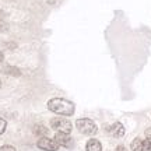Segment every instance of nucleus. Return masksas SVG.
<instances>
[{"instance_id":"nucleus-1","label":"nucleus","mask_w":151,"mask_h":151,"mask_svg":"<svg viewBox=\"0 0 151 151\" xmlns=\"http://www.w3.org/2000/svg\"><path fill=\"white\" fill-rule=\"evenodd\" d=\"M48 109L53 113H58L60 116H71L74 113V104L65 99V98H52L48 102Z\"/></svg>"},{"instance_id":"nucleus-2","label":"nucleus","mask_w":151,"mask_h":151,"mask_svg":"<svg viewBox=\"0 0 151 151\" xmlns=\"http://www.w3.org/2000/svg\"><path fill=\"white\" fill-rule=\"evenodd\" d=\"M76 126H77V129L80 130L83 134H87V136H94L98 130L97 124L94 123L91 119H87V118L78 119L76 122Z\"/></svg>"},{"instance_id":"nucleus-3","label":"nucleus","mask_w":151,"mask_h":151,"mask_svg":"<svg viewBox=\"0 0 151 151\" xmlns=\"http://www.w3.org/2000/svg\"><path fill=\"white\" fill-rule=\"evenodd\" d=\"M50 127L56 132V133H67V134H70L71 132V123L65 119V116H62V118H53L50 120Z\"/></svg>"},{"instance_id":"nucleus-4","label":"nucleus","mask_w":151,"mask_h":151,"mask_svg":"<svg viewBox=\"0 0 151 151\" xmlns=\"http://www.w3.org/2000/svg\"><path fill=\"white\" fill-rule=\"evenodd\" d=\"M38 148L41 150H45V151H56L59 148V144L55 141V139H49V137H39V140L37 143Z\"/></svg>"},{"instance_id":"nucleus-5","label":"nucleus","mask_w":151,"mask_h":151,"mask_svg":"<svg viewBox=\"0 0 151 151\" xmlns=\"http://www.w3.org/2000/svg\"><path fill=\"white\" fill-rule=\"evenodd\" d=\"M55 141L59 144V147H65V148H71L74 146V140L67 133H56Z\"/></svg>"},{"instance_id":"nucleus-6","label":"nucleus","mask_w":151,"mask_h":151,"mask_svg":"<svg viewBox=\"0 0 151 151\" xmlns=\"http://www.w3.org/2000/svg\"><path fill=\"white\" fill-rule=\"evenodd\" d=\"M108 130H109V133H111L113 137H123V136H124V127H123V124L119 123V122L113 123Z\"/></svg>"},{"instance_id":"nucleus-7","label":"nucleus","mask_w":151,"mask_h":151,"mask_svg":"<svg viewBox=\"0 0 151 151\" xmlns=\"http://www.w3.org/2000/svg\"><path fill=\"white\" fill-rule=\"evenodd\" d=\"M86 150L87 151H102V146H101V143L97 139H91V140L87 141Z\"/></svg>"},{"instance_id":"nucleus-8","label":"nucleus","mask_w":151,"mask_h":151,"mask_svg":"<svg viewBox=\"0 0 151 151\" xmlns=\"http://www.w3.org/2000/svg\"><path fill=\"white\" fill-rule=\"evenodd\" d=\"M34 134L39 136V137H45L48 134V129L45 126H42V124H35L34 126Z\"/></svg>"},{"instance_id":"nucleus-9","label":"nucleus","mask_w":151,"mask_h":151,"mask_svg":"<svg viewBox=\"0 0 151 151\" xmlns=\"http://www.w3.org/2000/svg\"><path fill=\"white\" fill-rule=\"evenodd\" d=\"M6 74H10V76H14V77H18V76H21V71L20 69H17L14 66H6L4 70H3Z\"/></svg>"},{"instance_id":"nucleus-10","label":"nucleus","mask_w":151,"mask_h":151,"mask_svg":"<svg viewBox=\"0 0 151 151\" xmlns=\"http://www.w3.org/2000/svg\"><path fill=\"white\" fill-rule=\"evenodd\" d=\"M141 146H143V141L140 139H134L132 143V150L133 151H141Z\"/></svg>"},{"instance_id":"nucleus-11","label":"nucleus","mask_w":151,"mask_h":151,"mask_svg":"<svg viewBox=\"0 0 151 151\" xmlns=\"http://www.w3.org/2000/svg\"><path fill=\"white\" fill-rule=\"evenodd\" d=\"M141 151H151V139H150V137H147L146 140L143 141Z\"/></svg>"},{"instance_id":"nucleus-12","label":"nucleus","mask_w":151,"mask_h":151,"mask_svg":"<svg viewBox=\"0 0 151 151\" xmlns=\"http://www.w3.org/2000/svg\"><path fill=\"white\" fill-rule=\"evenodd\" d=\"M6 127H7V123H6V120L3 118H0V134H3L4 133Z\"/></svg>"},{"instance_id":"nucleus-13","label":"nucleus","mask_w":151,"mask_h":151,"mask_svg":"<svg viewBox=\"0 0 151 151\" xmlns=\"http://www.w3.org/2000/svg\"><path fill=\"white\" fill-rule=\"evenodd\" d=\"M7 29H9V24L0 20V32H4V31H7Z\"/></svg>"},{"instance_id":"nucleus-14","label":"nucleus","mask_w":151,"mask_h":151,"mask_svg":"<svg viewBox=\"0 0 151 151\" xmlns=\"http://www.w3.org/2000/svg\"><path fill=\"white\" fill-rule=\"evenodd\" d=\"M0 151H16V148L13 146H3L0 147Z\"/></svg>"},{"instance_id":"nucleus-15","label":"nucleus","mask_w":151,"mask_h":151,"mask_svg":"<svg viewBox=\"0 0 151 151\" xmlns=\"http://www.w3.org/2000/svg\"><path fill=\"white\" fill-rule=\"evenodd\" d=\"M115 151H127V150L124 148V146H118V147H116V150H115Z\"/></svg>"},{"instance_id":"nucleus-16","label":"nucleus","mask_w":151,"mask_h":151,"mask_svg":"<svg viewBox=\"0 0 151 151\" xmlns=\"http://www.w3.org/2000/svg\"><path fill=\"white\" fill-rule=\"evenodd\" d=\"M146 136L151 139V127H150V129H147V130H146Z\"/></svg>"},{"instance_id":"nucleus-17","label":"nucleus","mask_w":151,"mask_h":151,"mask_svg":"<svg viewBox=\"0 0 151 151\" xmlns=\"http://www.w3.org/2000/svg\"><path fill=\"white\" fill-rule=\"evenodd\" d=\"M3 59H4V56H3V53L0 52V62H3Z\"/></svg>"},{"instance_id":"nucleus-18","label":"nucleus","mask_w":151,"mask_h":151,"mask_svg":"<svg viewBox=\"0 0 151 151\" xmlns=\"http://www.w3.org/2000/svg\"><path fill=\"white\" fill-rule=\"evenodd\" d=\"M0 87H1V81H0Z\"/></svg>"}]
</instances>
